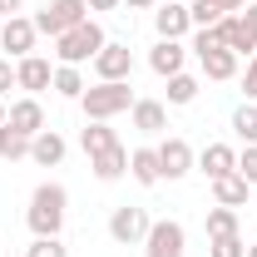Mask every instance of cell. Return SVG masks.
<instances>
[{"label":"cell","instance_id":"cell-1","mask_svg":"<svg viewBox=\"0 0 257 257\" xmlns=\"http://www.w3.org/2000/svg\"><path fill=\"white\" fill-rule=\"evenodd\" d=\"M64 208H69V193L60 183H40L30 198V213H25V223H30L35 237H60L64 227Z\"/></svg>","mask_w":257,"mask_h":257},{"label":"cell","instance_id":"cell-2","mask_svg":"<svg viewBox=\"0 0 257 257\" xmlns=\"http://www.w3.org/2000/svg\"><path fill=\"white\" fill-rule=\"evenodd\" d=\"M84 114H89V124H109L114 114H124L134 109V89H128V79H109V84H94V89H84Z\"/></svg>","mask_w":257,"mask_h":257},{"label":"cell","instance_id":"cell-3","mask_svg":"<svg viewBox=\"0 0 257 257\" xmlns=\"http://www.w3.org/2000/svg\"><path fill=\"white\" fill-rule=\"evenodd\" d=\"M99 50H104V30H99L94 20H84V25H74V30H64L60 40H55V55H60V64H79L94 60Z\"/></svg>","mask_w":257,"mask_h":257},{"label":"cell","instance_id":"cell-4","mask_svg":"<svg viewBox=\"0 0 257 257\" xmlns=\"http://www.w3.org/2000/svg\"><path fill=\"white\" fill-rule=\"evenodd\" d=\"M89 20V5L84 0H50L40 15H35V30L50 35V40H60L64 30H74V25H84Z\"/></svg>","mask_w":257,"mask_h":257},{"label":"cell","instance_id":"cell-5","mask_svg":"<svg viewBox=\"0 0 257 257\" xmlns=\"http://www.w3.org/2000/svg\"><path fill=\"white\" fill-rule=\"evenodd\" d=\"M149 213H144V208H114V218H109V237H114V242H144V237H149Z\"/></svg>","mask_w":257,"mask_h":257},{"label":"cell","instance_id":"cell-6","mask_svg":"<svg viewBox=\"0 0 257 257\" xmlns=\"http://www.w3.org/2000/svg\"><path fill=\"white\" fill-rule=\"evenodd\" d=\"M183 223H173V218H163V223L149 227V237H144V247H149V257H183Z\"/></svg>","mask_w":257,"mask_h":257},{"label":"cell","instance_id":"cell-7","mask_svg":"<svg viewBox=\"0 0 257 257\" xmlns=\"http://www.w3.org/2000/svg\"><path fill=\"white\" fill-rule=\"evenodd\" d=\"M94 74H99V84H109V79H128V74H134V55H128V45H109V40H104V50L94 55Z\"/></svg>","mask_w":257,"mask_h":257},{"label":"cell","instance_id":"cell-8","mask_svg":"<svg viewBox=\"0 0 257 257\" xmlns=\"http://www.w3.org/2000/svg\"><path fill=\"white\" fill-rule=\"evenodd\" d=\"M159 173L173 183V178H183V173H193V149L183 144V139H163L159 144Z\"/></svg>","mask_w":257,"mask_h":257},{"label":"cell","instance_id":"cell-9","mask_svg":"<svg viewBox=\"0 0 257 257\" xmlns=\"http://www.w3.org/2000/svg\"><path fill=\"white\" fill-rule=\"evenodd\" d=\"M35 20H25V15H10V20H5V30H0V50H10V55H20V60H25V55H30L35 50Z\"/></svg>","mask_w":257,"mask_h":257},{"label":"cell","instance_id":"cell-10","mask_svg":"<svg viewBox=\"0 0 257 257\" xmlns=\"http://www.w3.org/2000/svg\"><path fill=\"white\" fill-rule=\"evenodd\" d=\"M15 84H20V89H30V94L50 89V84H55V69H50V60H40V55H25V60L15 64Z\"/></svg>","mask_w":257,"mask_h":257},{"label":"cell","instance_id":"cell-11","mask_svg":"<svg viewBox=\"0 0 257 257\" xmlns=\"http://www.w3.org/2000/svg\"><path fill=\"white\" fill-rule=\"evenodd\" d=\"M5 124L15 128V134H25V139H35V134H45V109H40V99H20V104H10Z\"/></svg>","mask_w":257,"mask_h":257},{"label":"cell","instance_id":"cell-12","mask_svg":"<svg viewBox=\"0 0 257 257\" xmlns=\"http://www.w3.org/2000/svg\"><path fill=\"white\" fill-rule=\"evenodd\" d=\"M213 30H218V40H223L232 55H247V50H257V35L247 30V20H242V15H223Z\"/></svg>","mask_w":257,"mask_h":257},{"label":"cell","instance_id":"cell-13","mask_svg":"<svg viewBox=\"0 0 257 257\" xmlns=\"http://www.w3.org/2000/svg\"><path fill=\"white\" fill-rule=\"evenodd\" d=\"M89 168H94L99 183H114V178H124V173H128V149H124V144H114V149L94 154V159H89Z\"/></svg>","mask_w":257,"mask_h":257},{"label":"cell","instance_id":"cell-14","mask_svg":"<svg viewBox=\"0 0 257 257\" xmlns=\"http://www.w3.org/2000/svg\"><path fill=\"white\" fill-rule=\"evenodd\" d=\"M154 25H159V40H178V35H188L193 25V15H188V5H178V0H168L159 15H154Z\"/></svg>","mask_w":257,"mask_h":257},{"label":"cell","instance_id":"cell-15","mask_svg":"<svg viewBox=\"0 0 257 257\" xmlns=\"http://www.w3.org/2000/svg\"><path fill=\"white\" fill-rule=\"evenodd\" d=\"M183 45L178 40H159L154 45V55H149V64H154V74H163V79H173V74H183Z\"/></svg>","mask_w":257,"mask_h":257},{"label":"cell","instance_id":"cell-16","mask_svg":"<svg viewBox=\"0 0 257 257\" xmlns=\"http://www.w3.org/2000/svg\"><path fill=\"white\" fill-rule=\"evenodd\" d=\"M134 128L139 134H163L168 128V109L159 99H134Z\"/></svg>","mask_w":257,"mask_h":257},{"label":"cell","instance_id":"cell-17","mask_svg":"<svg viewBox=\"0 0 257 257\" xmlns=\"http://www.w3.org/2000/svg\"><path fill=\"white\" fill-rule=\"evenodd\" d=\"M198 64H203L208 79H232V74H237V55H232L227 45H218V50H198Z\"/></svg>","mask_w":257,"mask_h":257},{"label":"cell","instance_id":"cell-18","mask_svg":"<svg viewBox=\"0 0 257 257\" xmlns=\"http://www.w3.org/2000/svg\"><path fill=\"white\" fill-rule=\"evenodd\" d=\"M198 168H203L208 178H227V173H237V154H232L227 144H208L203 159H198Z\"/></svg>","mask_w":257,"mask_h":257},{"label":"cell","instance_id":"cell-19","mask_svg":"<svg viewBox=\"0 0 257 257\" xmlns=\"http://www.w3.org/2000/svg\"><path fill=\"white\" fill-rule=\"evenodd\" d=\"M128 173H134V183H144V188L163 183V173H159V149H134V154H128Z\"/></svg>","mask_w":257,"mask_h":257},{"label":"cell","instance_id":"cell-20","mask_svg":"<svg viewBox=\"0 0 257 257\" xmlns=\"http://www.w3.org/2000/svg\"><path fill=\"white\" fill-rule=\"evenodd\" d=\"M30 159L40 163V168H55V163L64 159V139L55 134V128H45V134H35V139H30Z\"/></svg>","mask_w":257,"mask_h":257},{"label":"cell","instance_id":"cell-21","mask_svg":"<svg viewBox=\"0 0 257 257\" xmlns=\"http://www.w3.org/2000/svg\"><path fill=\"white\" fill-rule=\"evenodd\" d=\"M213 198H218L223 208H242V203H247V178H242V173L213 178Z\"/></svg>","mask_w":257,"mask_h":257},{"label":"cell","instance_id":"cell-22","mask_svg":"<svg viewBox=\"0 0 257 257\" xmlns=\"http://www.w3.org/2000/svg\"><path fill=\"white\" fill-rule=\"evenodd\" d=\"M79 144H84V154L94 159V154H104V149H114V144H119V134H114L109 124H89L84 134H79Z\"/></svg>","mask_w":257,"mask_h":257},{"label":"cell","instance_id":"cell-23","mask_svg":"<svg viewBox=\"0 0 257 257\" xmlns=\"http://www.w3.org/2000/svg\"><path fill=\"white\" fill-rule=\"evenodd\" d=\"M237 232V208H208V237H232Z\"/></svg>","mask_w":257,"mask_h":257},{"label":"cell","instance_id":"cell-24","mask_svg":"<svg viewBox=\"0 0 257 257\" xmlns=\"http://www.w3.org/2000/svg\"><path fill=\"white\" fill-rule=\"evenodd\" d=\"M0 159H30V139H25V134H15V128L10 124H0Z\"/></svg>","mask_w":257,"mask_h":257},{"label":"cell","instance_id":"cell-25","mask_svg":"<svg viewBox=\"0 0 257 257\" xmlns=\"http://www.w3.org/2000/svg\"><path fill=\"white\" fill-rule=\"evenodd\" d=\"M55 89H60L64 99H84V74H79L74 64H60V69H55Z\"/></svg>","mask_w":257,"mask_h":257},{"label":"cell","instance_id":"cell-26","mask_svg":"<svg viewBox=\"0 0 257 257\" xmlns=\"http://www.w3.org/2000/svg\"><path fill=\"white\" fill-rule=\"evenodd\" d=\"M232 134H237L242 144H257V104H242V109L232 114Z\"/></svg>","mask_w":257,"mask_h":257},{"label":"cell","instance_id":"cell-27","mask_svg":"<svg viewBox=\"0 0 257 257\" xmlns=\"http://www.w3.org/2000/svg\"><path fill=\"white\" fill-rule=\"evenodd\" d=\"M198 99V79L193 74H173L168 79V104H193Z\"/></svg>","mask_w":257,"mask_h":257},{"label":"cell","instance_id":"cell-28","mask_svg":"<svg viewBox=\"0 0 257 257\" xmlns=\"http://www.w3.org/2000/svg\"><path fill=\"white\" fill-rule=\"evenodd\" d=\"M188 15H193V25H203V30H213V25L223 20V10H218L213 0H193V5H188Z\"/></svg>","mask_w":257,"mask_h":257},{"label":"cell","instance_id":"cell-29","mask_svg":"<svg viewBox=\"0 0 257 257\" xmlns=\"http://www.w3.org/2000/svg\"><path fill=\"white\" fill-rule=\"evenodd\" d=\"M213 257H247V247H242L237 232L232 237H213Z\"/></svg>","mask_w":257,"mask_h":257},{"label":"cell","instance_id":"cell-30","mask_svg":"<svg viewBox=\"0 0 257 257\" xmlns=\"http://www.w3.org/2000/svg\"><path fill=\"white\" fill-rule=\"evenodd\" d=\"M237 173L247 178V188H252V183H257V144H247V149L237 154Z\"/></svg>","mask_w":257,"mask_h":257},{"label":"cell","instance_id":"cell-31","mask_svg":"<svg viewBox=\"0 0 257 257\" xmlns=\"http://www.w3.org/2000/svg\"><path fill=\"white\" fill-rule=\"evenodd\" d=\"M30 257H69V252H64V242H60V237H35Z\"/></svg>","mask_w":257,"mask_h":257},{"label":"cell","instance_id":"cell-32","mask_svg":"<svg viewBox=\"0 0 257 257\" xmlns=\"http://www.w3.org/2000/svg\"><path fill=\"white\" fill-rule=\"evenodd\" d=\"M10 84H15V69H10V60H0V94H10Z\"/></svg>","mask_w":257,"mask_h":257},{"label":"cell","instance_id":"cell-33","mask_svg":"<svg viewBox=\"0 0 257 257\" xmlns=\"http://www.w3.org/2000/svg\"><path fill=\"white\" fill-rule=\"evenodd\" d=\"M242 84H247V99L257 104V55H252V64H247V79H242Z\"/></svg>","mask_w":257,"mask_h":257},{"label":"cell","instance_id":"cell-34","mask_svg":"<svg viewBox=\"0 0 257 257\" xmlns=\"http://www.w3.org/2000/svg\"><path fill=\"white\" fill-rule=\"evenodd\" d=\"M20 5H25V0H0V15L10 20V15H20Z\"/></svg>","mask_w":257,"mask_h":257},{"label":"cell","instance_id":"cell-35","mask_svg":"<svg viewBox=\"0 0 257 257\" xmlns=\"http://www.w3.org/2000/svg\"><path fill=\"white\" fill-rule=\"evenodd\" d=\"M213 5H218L223 15H232V10H242V0H213Z\"/></svg>","mask_w":257,"mask_h":257},{"label":"cell","instance_id":"cell-36","mask_svg":"<svg viewBox=\"0 0 257 257\" xmlns=\"http://www.w3.org/2000/svg\"><path fill=\"white\" fill-rule=\"evenodd\" d=\"M84 5H89V10H114L119 0H84Z\"/></svg>","mask_w":257,"mask_h":257},{"label":"cell","instance_id":"cell-37","mask_svg":"<svg viewBox=\"0 0 257 257\" xmlns=\"http://www.w3.org/2000/svg\"><path fill=\"white\" fill-rule=\"evenodd\" d=\"M242 20H247V30L257 35V5H247V15H242Z\"/></svg>","mask_w":257,"mask_h":257},{"label":"cell","instance_id":"cell-38","mask_svg":"<svg viewBox=\"0 0 257 257\" xmlns=\"http://www.w3.org/2000/svg\"><path fill=\"white\" fill-rule=\"evenodd\" d=\"M124 5H134V10H149V5H159V0H124Z\"/></svg>","mask_w":257,"mask_h":257},{"label":"cell","instance_id":"cell-39","mask_svg":"<svg viewBox=\"0 0 257 257\" xmlns=\"http://www.w3.org/2000/svg\"><path fill=\"white\" fill-rule=\"evenodd\" d=\"M5 114H10V109H5V104H0V124H5Z\"/></svg>","mask_w":257,"mask_h":257},{"label":"cell","instance_id":"cell-40","mask_svg":"<svg viewBox=\"0 0 257 257\" xmlns=\"http://www.w3.org/2000/svg\"><path fill=\"white\" fill-rule=\"evenodd\" d=\"M247 257H257V242H252V247H247Z\"/></svg>","mask_w":257,"mask_h":257}]
</instances>
